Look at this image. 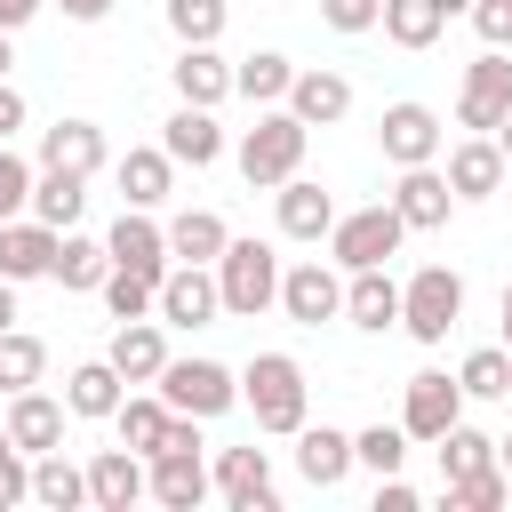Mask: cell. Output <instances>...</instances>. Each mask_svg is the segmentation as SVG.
<instances>
[{
	"label": "cell",
	"mask_w": 512,
	"mask_h": 512,
	"mask_svg": "<svg viewBox=\"0 0 512 512\" xmlns=\"http://www.w3.org/2000/svg\"><path fill=\"white\" fill-rule=\"evenodd\" d=\"M104 360H112L128 384H160V368L176 360V352H168V320H120L112 344H104Z\"/></svg>",
	"instance_id": "19"
},
{
	"label": "cell",
	"mask_w": 512,
	"mask_h": 512,
	"mask_svg": "<svg viewBox=\"0 0 512 512\" xmlns=\"http://www.w3.org/2000/svg\"><path fill=\"white\" fill-rule=\"evenodd\" d=\"M320 24H328V32H344V40H360V32H376V24H384V0H320Z\"/></svg>",
	"instance_id": "45"
},
{
	"label": "cell",
	"mask_w": 512,
	"mask_h": 512,
	"mask_svg": "<svg viewBox=\"0 0 512 512\" xmlns=\"http://www.w3.org/2000/svg\"><path fill=\"white\" fill-rule=\"evenodd\" d=\"M96 296H104V312H112V320H160V280H152V272H136V264H112Z\"/></svg>",
	"instance_id": "36"
},
{
	"label": "cell",
	"mask_w": 512,
	"mask_h": 512,
	"mask_svg": "<svg viewBox=\"0 0 512 512\" xmlns=\"http://www.w3.org/2000/svg\"><path fill=\"white\" fill-rule=\"evenodd\" d=\"M80 208H88V176H72V168H40V184H32V216L56 224V232H72Z\"/></svg>",
	"instance_id": "35"
},
{
	"label": "cell",
	"mask_w": 512,
	"mask_h": 512,
	"mask_svg": "<svg viewBox=\"0 0 512 512\" xmlns=\"http://www.w3.org/2000/svg\"><path fill=\"white\" fill-rule=\"evenodd\" d=\"M8 64H16V32H0V80H8Z\"/></svg>",
	"instance_id": "54"
},
{
	"label": "cell",
	"mask_w": 512,
	"mask_h": 512,
	"mask_svg": "<svg viewBox=\"0 0 512 512\" xmlns=\"http://www.w3.org/2000/svg\"><path fill=\"white\" fill-rule=\"evenodd\" d=\"M512 112V56L488 48L464 64V88H456V128L464 136H496V120Z\"/></svg>",
	"instance_id": "8"
},
{
	"label": "cell",
	"mask_w": 512,
	"mask_h": 512,
	"mask_svg": "<svg viewBox=\"0 0 512 512\" xmlns=\"http://www.w3.org/2000/svg\"><path fill=\"white\" fill-rule=\"evenodd\" d=\"M56 240H64V232L40 224L32 208L8 216V224H0V280H16V288H24V280H48V272H56Z\"/></svg>",
	"instance_id": "14"
},
{
	"label": "cell",
	"mask_w": 512,
	"mask_h": 512,
	"mask_svg": "<svg viewBox=\"0 0 512 512\" xmlns=\"http://www.w3.org/2000/svg\"><path fill=\"white\" fill-rule=\"evenodd\" d=\"M280 248L272 240H232L224 256H216V288H224V312L232 320H256V312H272L280 304Z\"/></svg>",
	"instance_id": "3"
},
{
	"label": "cell",
	"mask_w": 512,
	"mask_h": 512,
	"mask_svg": "<svg viewBox=\"0 0 512 512\" xmlns=\"http://www.w3.org/2000/svg\"><path fill=\"white\" fill-rule=\"evenodd\" d=\"M272 208H280V232H288V240H304V248H320V240H328V224H336V200H328L312 176H288V184L272 192Z\"/></svg>",
	"instance_id": "27"
},
{
	"label": "cell",
	"mask_w": 512,
	"mask_h": 512,
	"mask_svg": "<svg viewBox=\"0 0 512 512\" xmlns=\"http://www.w3.org/2000/svg\"><path fill=\"white\" fill-rule=\"evenodd\" d=\"M144 496H152V456H136L128 440L88 456V504H96V512H128V504H144Z\"/></svg>",
	"instance_id": "12"
},
{
	"label": "cell",
	"mask_w": 512,
	"mask_h": 512,
	"mask_svg": "<svg viewBox=\"0 0 512 512\" xmlns=\"http://www.w3.org/2000/svg\"><path fill=\"white\" fill-rule=\"evenodd\" d=\"M104 272H112V248H104V240H88V232L72 224V232L56 240V272H48V280L80 296V288H104Z\"/></svg>",
	"instance_id": "34"
},
{
	"label": "cell",
	"mask_w": 512,
	"mask_h": 512,
	"mask_svg": "<svg viewBox=\"0 0 512 512\" xmlns=\"http://www.w3.org/2000/svg\"><path fill=\"white\" fill-rule=\"evenodd\" d=\"M160 16H168V32H176V48H216L224 24H232L224 0H160Z\"/></svg>",
	"instance_id": "38"
},
{
	"label": "cell",
	"mask_w": 512,
	"mask_h": 512,
	"mask_svg": "<svg viewBox=\"0 0 512 512\" xmlns=\"http://www.w3.org/2000/svg\"><path fill=\"white\" fill-rule=\"evenodd\" d=\"M16 328V280H0V336Z\"/></svg>",
	"instance_id": "52"
},
{
	"label": "cell",
	"mask_w": 512,
	"mask_h": 512,
	"mask_svg": "<svg viewBox=\"0 0 512 512\" xmlns=\"http://www.w3.org/2000/svg\"><path fill=\"white\" fill-rule=\"evenodd\" d=\"M496 144H504V160H512V112H504V120H496Z\"/></svg>",
	"instance_id": "55"
},
{
	"label": "cell",
	"mask_w": 512,
	"mask_h": 512,
	"mask_svg": "<svg viewBox=\"0 0 512 512\" xmlns=\"http://www.w3.org/2000/svg\"><path fill=\"white\" fill-rule=\"evenodd\" d=\"M288 88H296V64H288L280 48H256V56L232 64V96H248L256 112H264V104H288Z\"/></svg>",
	"instance_id": "31"
},
{
	"label": "cell",
	"mask_w": 512,
	"mask_h": 512,
	"mask_svg": "<svg viewBox=\"0 0 512 512\" xmlns=\"http://www.w3.org/2000/svg\"><path fill=\"white\" fill-rule=\"evenodd\" d=\"M432 456H440V480H464V472L496 464V440H488L480 424H448V432L432 440Z\"/></svg>",
	"instance_id": "40"
},
{
	"label": "cell",
	"mask_w": 512,
	"mask_h": 512,
	"mask_svg": "<svg viewBox=\"0 0 512 512\" xmlns=\"http://www.w3.org/2000/svg\"><path fill=\"white\" fill-rule=\"evenodd\" d=\"M376 512H416V488H408L400 472H384V480H376Z\"/></svg>",
	"instance_id": "49"
},
{
	"label": "cell",
	"mask_w": 512,
	"mask_h": 512,
	"mask_svg": "<svg viewBox=\"0 0 512 512\" xmlns=\"http://www.w3.org/2000/svg\"><path fill=\"white\" fill-rule=\"evenodd\" d=\"M16 456H24V448H16V440H8V424H0V472H8Z\"/></svg>",
	"instance_id": "53"
},
{
	"label": "cell",
	"mask_w": 512,
	"mask_h": 512,
	"mask_svg": "<svg viewBox=\"0 0 512 512\" xmlns=\"http://www.w3.org/2000/svg\"><path fill=\"white\" fill-rule=\"evenodd\" d=\"M376 144H384V160H392V168H424V160H440V152H448V128H440V112H432V104L400 96V104H384Z\"/></svg>",
	"instance_id": "9"
},
{
	"label": "cell",
	"mask_w": 512,
	"mask_h": 512,
	"mask_svg": "<svg viewBox=\"0 0 512 512\" xmlns=\"http://www.w3.org/2000/svg\"><path fill=\"white\" fill-rule=\"evenodd\" d=\"M40 8H48V0H0V32H24Z\"/></svg>",
	"instance_id": "50"
},
{
	"label": "cell",
	"mask_w": 512,
	"mask_h": 512,
	"mask_svg": "<svg viewBox=\"0 0 512 512\" xmlns=\"http://www.w3.org/2000/svg\"><path fill=\"white\" fill-rule=\"evenodd\" d=\"M208 488H216V472L200 464V448H160L152 456V504L192 512V504H208Z\"/></svg>",
	"instance_id": "25"
},
{
	"label": "cell",
	"mask_w": 512,
	"mask_h": 512,
	"mask_svg": "<svg viewBox=\"0 0 512 512\" xmlns=\"http://www.w3.org/2000/svg\"><path fill=\"white\" fill-rule=\"evenodd\" d=\"M216 312H224L216 264H168L160 272V320L168 328H216Z\"/></svg>",
	"instance_id": "11"
},
{
	"label": "cell",
	"mask_w": 512,
	"mask_h": 512,
	"mask_svg": "<svg viewBox=\"0 0 512 512\" xmlns=\"http://www.w3.org/2000/svg\"><path fill=\"white\" fill-rule=\"evenodd\" d=\"M224 248H232V224L216 208H176L168 216V256L176 264H216Z\"/></svg>",
	"instance_id": "30"
},
{
	"label": "cell",
	"mask_w": 512,
	"mask_h": 512,
	"mask_svg": "<svg viewBox=\"0 0 512 512\" xmlns=\"http://www.w3.org/2000/svg\"><path fill=\"white\" fill-rule=\"evenodd\" d=\"M456 384H464V400H512V344H480V352H464Z\"/></svg>",
	"instance_id": "39"
},
{
	"label": "cell",
	"mask_w": 512,
	"mask_h": 512,
	"mask_svg": "<svg viewBox=\"0 0 512 512\" xmlns=\"http://www.w3.org/2000/svg\"><path fill=\"white\" fill-rule=\"evenodd\" d=\"M392 208H400V224H408V232H440V224L456 216V184H448V168H440V160H424V168H400V184H392Z\"/></svg>",
	"instance_id": "13"
},
{
	"label": "cell",
	"mask_w": 512,
	"mask_h": 512,
	"mask_svg": "<svg viewBox=\"0 0 512 512\" xmlns=\"http://www.w3.org/2000/svg\"><path fill=\"white\" fill-rule=\"evenodd\" d=\"M32 184H40V160H24L16 144H0V224L32 208Z\"/></svg>",
	"instance_id": "44"
},
{
	"label": "cell",
	"mask_w": 512,
	"mask_h": 512,
	"mask_svg": "<svg viewBox=\"0 0 512 512\" xmlns=\"http://www.w3.org/2000/svg\"><path fill=\"white\" fill-rule=\"evenodd\" d=\"M160 144H168L176 168H216V160H224V128H216L208 104H176V112L160 120Z\"/></svg>",
	"instance_id": "20"
},
{
	"label": "cell",
	"mask_w": 512,
	"mask_h": 512,
	"mask_svg": "<svg viewBox=\"0 0 512 512\" xmlns=\"http://www.w3.org/2000/svg\"><path fill=\"white\" fill-rule=\"evenodd\" d=\"M496 464H504V472H512V432H504V440H496Z\"/></svg>",
	"instance_id": "58"
},
{
	"label": "cell",
	"mask_w": 512,
	"mask_h": 512,
	"mask_svg": "<svg viewBox=\"0 0 512 512\" xmlns=\"http://www.w3.org/2000/svg\"><path fill=\"white\" fill-rule=\"evenodd\" d=\"M496 312H504V344H512V280H504V304Z\"/></svg>",
	"instance_id": "56"
},
{
	"label": "cell",
	"mask_w": 512,
	"mask_h": 512,
	"mask_svg": "<svg viewBox=\"0 0 512 512\" xmlns=\"http://www.w3.org/2000/svg\"><path fill=\"white\" fill-rule=\"evenodd\" d=\"M240 408L256 416V432H272V440H296V424L312 416L304 360H296V352H256V360L240 368Z\"/></svg>",
	"instance_id": "1"
},
{
	"label": "cell",
	"mask_w": 512,
	"mask_h": 512,
	"mask_svg": "<svg viewBox=\"0 0 512 512\" xmlns=\"http://www.w3.org/2000/svg\"><path fill=\"white\" fill-rule=\"evenodd\" d=\"M400 424H408V440H440L448 424H464V384L448 376V368H416L408 384H400Z\"/></svg>",
	"instance_id": "10"
},
{
	"label": "cell",
	"mask_w": 512,
	"mask_h": 512,
	"mask_svg": "<svg viewBox=\"0 0 512 512\" xmlns=\"http://www.w3.org/2000/svg\"><path fill=\"white\" fill-rule=\"evenodd\" d=\"M432 8H440V16H464V8H472V0H432Z\"/></svg>",
	"instance_id": "57"
},
{
	"label": "cell",
	"mask_w": 512,
	"mask_h": 512,
	"mask_svg": "<svg viewBox=\"0 0 512 512\" xmlns=\"http://www.w3.org/2000/svg\"><path fill=\"white\" fill-rule=\"evenodd\" d=\"M168 88H176V104H224L232 96V64L216 56V48H176V64H168Z\"/></svg>",
	"instance_id": "29"
},
{
	"label": "cell",
	"mask_w": 512,
	"mask_h": 512,
	"mask_svg": "<svg viewBox=\"0 0 512 512\" xmlns=\"http://www.w3.org/2000/svg\"><path fill=\"white\" fill-rule=\"evenodd\" d=\"M440 168H448L456 200H496V192H504V176H512V160H504V144H496V136H456Z\"/></svg>",
	"instance_id": "15"
},
{
	"label": "cell",
	"mask_w": 512,
	"mask_h": 512,
	"mask_svg": "<svg viewBox=\"0 0 512 512\" xmlns=\"http://www.w3.org/2000/svg\"><path fill=\"white\" fill-rule=\"evenodd\" d=\"M24 120H32L24 88H16V80H0V144H16V136H24Z\"/></svg>",
	"instance_id": "47"
},
{
	"label": "cell",
	"mask_w": 512,
	"mask_h": 512,
	"mask_svg": "<svg viewBox=\"0 0 512 512\" xmlns=\"http://www.w3.org/2000/svg\"><path fill=\"white\" fill-rule=\"evenodd\" d=\"M32 504H48V512H80V504H88V464H72L64 448L32 456Z\"/></svg>",
	"instance_id": "33"
},
{
	"label": "cell",
	"mask_w": 512,
	"mask_h": 512,
	"mask_svg": "<svg viewBox=\"0 0 512 512\" xmlns=\"http://www.w3.org/2000/svg\"><path fill=\"white\" fill-rule=\"evenodd\" d=\"M216 496L232 512H272L280 488H272V448H224L216 456Z\"/></svg>",
	"instance_id": "18"
},
{
	"label": "cell",
	"mask_w": 512,
	"mask_h": 512,
	"mask_svg": "<svg viewBox=\"0 0 512 512\" xmlns=\"http://www.w3.org/2000/svg\"><path fill=\"white\" fill-rule=\"evenodd\" d=\"M440 32H448V16L432 0H384V40L392 48H432Z\"/></svg>",
	"instance_id": "41"
},
{
	"label": "cell",
	"mask_w": 512,
	"mask_h": 512,
	"mask_svg": "<svg viewBox=\"0 0 512 512\" xmlns=\"http://www.w3.org/2000/svg\"><path fill=\"white\" fill-rule=\"evenodd\" d=\"M280 312L296 328H320V320H344V264L336 256H296L280 272Z\"/></svg>",
	"instance_id": "7"
},
{
	"label": "cell",
	"mask_w": 512,
	"mask_h": 512,
	"mask_svg": "<svg viewBox=\"0 0 512 512\" xmlns=\"http://www.w3.org/2000/svg\"><path fill=\"white\" fill-rule=\"evenodd\" d=\"M112 184H120V208H168V192H176L168 144H128V152L112 160Z\"/></svg>",
	"instance_id": "16"
},
{
	"label": "cell",
	"mask_w": 512,
	"mask_h": 512,
	"mask_svg": "<svg viewBox=\"0 0 512 512\" xmlns=\"http://www.w3.org/2000/svg\"><path fill=\"white\" fill-rule=\"evenodd\" d=\"M304 144H312V128H304L288 104H264V112H256V128H240L232 160H240L248 192H280L288 176H304Z\"/></svg>",
	"instance_id": "2"
},
{
	"label": "cell",
	"mask_w": 512,
	"mask_h": 512,
	"mask_svg": "<svg viewBox=\"0 0 512 512\" xmlns=\"http://www.w3.org/2000/svg\"><path fill=\"white\" fill-rule=\"evenodd\" d=\"M8 504H32V456H16L8 472H0V512Z\"/></svg>",
	"instance_id": "48"
},
{
	"label": "cell",
	"mask_w": 512,
	"mask_h": 512,
	"mask_svg": "<svg viewBox=\"0 0 512 512\" xmlns=\"http://www.w3.org/2000/svg\"><path fill=\"white\" fill-rule=\"evenodd\" d=\"M344 320H352V328H368V336L400 328V280H392L384 264H368V272H344Z\"/></svg>",
	"instance_id": "23"
},
{
	"label": "cell",
	"mask_w": 512,
	"mask_h": 512,
	"mask_svg": "<svg viewBox=\"0 0 512 512\" xmlns=\"http://www.w3.org/2000/svg\"><path fill=\"white\" fill-rule=\"evenodd\" d=\"M456 320H464V272L456 264H416L400 280V328L416 344H448Z\"/></svg>",
	"instance_id": "4"
},
{
	"label": "cell",
	"mask_w": 512,
	"mask_h": 512,
	"mask_svg": "<svg viewBox=\"0 0 512 512\" xmlns=\"http://www.w3.org/2000/svg\"><path fill=\"white\" fill-rule=\"evenodd\" d=\"M464 16H472V32H480V48H512V0H472Z\"/></svg>",
	"instance_id": "46"
},
{
	"label": "cell",
	"mask_w": 512,
	"mask_h": 512,
	"mask_svg": "<svg viewBox=\"0 0 512 512\" xmlns=\"http://www.w3.org/2000/svg\"><path fill=\"white\" fill-rule=\"evenodd\" d=\"M64 416H72V408L32 384V392H8V416H0V424H8V440H16L24 456H48V448H64Z\"/></svg>",
	"instance_id": "21"
},
{
	"label": "cell",
	"mask_w": 512,
	"mask_h": 512,
	"mask_svg": "<svg viewBox=\"0 0 512 512\" xmlns=\"http://www.w3.org/2000/svg\"><path fill=\"white\" fill-rule=\"evenodd\" d=\"M40 168H72V176H96L104 168V128L96 120H48L40 144H32Z\"/></svg>",
	"instance_id": "22"
},
{
	"label": "cell",
	"mask_w": 512,
	"mask_h": 512,
	"mask_svg": "<svg viewBox=\"0 0 512 512\" xmlns=\"http://www.w3.org/2000/svg\"><path fill=\"white\" fill-rule=\"evenodd\" d=\"M352 456H360V472H400L408 464V424H368V432H352Z\"/></svg>",
	"instance_id": "43"
},
{
	"label": "cell",
	"mask_w": 512,
	"mask_h": 512,
	"mask_svg": "<svg viewBox=\"0 0 512 512\" xmlns=\"http://www.w3.org/2000/svg\"><path fill=\"white\" fill-rule=\"evenodd\" d=\"M168 416H176V408H168V400H160V384H152V392H128V400L112 408V432H120L136 456H160V440H168Z\"/></svg>",
	"instance_id": "32"
},
{
	"label": "cell",
	"mask_w": 512,
	"mask_h": 512,
	"mask_svg": "<svg viewBox=\"0 0 512 512\" xmlns=\"http://www.w3.org/2000/svg\"><path fill=\"white\" fill-rule=\"evenodd\" d=\"M160 400L168 408H184V416H232L240 408V368H224V360H208V352H192V360H168L160 368Z\"/></svg>",
	"instance_id": "5"
},
{
	"label": "cell",
	"mask_w": 512,
	"mask_h": 512,
	"mask_svg": "<svg viewBox=\"0 0 512 512\" xmlns=\"http://www.w3.org/2000/svg\"><path fill=\"white\" fill-rule=\"evenodd\" d=\"M104 248H112V264H136V272H168L176 256H168V224H160V208H120L112 216V232H104Z\"/></svg>",
	"instance_id": "17"
},
{
	"label": "cell",
	"mask_w": 512,
	"mask_h": 512,
	"mask_svg": "<svg viewBox=\"0 0 512 512\" xmlns=\"http://www.w3.org/2000/svg\"><path fill=\"white\" fill-rule=\"evenodd\" d=\"M56 8H64L72 24H104V16H112V0H56Z\"/></svg>",
	"instance_id": "51"
},
{
	"label": "cell",
	"mask_w": 512,
	"mask_h": 512,
	"mask_svg": "<svg viewBox=\"0 0 512 512\" xmlns=\"http://www.w3.org/2000/svg\"><path fill=\"white\" fill-rule=\"evenodd\" d=\"M360 456H352V432H336V424H296V472L312 480V488H336L344 472H352Z\"/></svg>",
	"instance_id": "28"
},
{
	"label": "cell",
	"mask_w": 512,
	"mask_h": 512,
	"mask_svg": "<svg viewBox=\"0 0 512 512\" xmlns=\"http://www.w3.org/2000/svg\"><path fill=\"white\" fill-rule=\"evenodd\" d=\"M440 504H448V512H504V504H512V472H504V464H480V472H464V480H440Z\"/></svg>",
	"instance_id": "37"
},
{
	"label": "cell",
	"mask_w": 512,
	"mask_h": 512,
	"mask_svg": "<svg viewBox=\"0 0 512 512\" xmlns=\"http://www.w3.org/2000/svg\"><path fill=\"white\" fill-rule=\"evenodd\" d=\"M40 376H48V344L32 328H8L0 336V392H32Z\"/></svg>",
	"instance_id": "42"
},
{
	"label": "cell",
	"mask_w": 512,
	"mask_h": 512,
	"mask_svg": "<svg viewBox=\"0 0 512 512\" xmlns=\"http://www.w3.org/2000/svg\"><path fill=\"white\" fill-rule=\"evenodd\" d=\"M400 240H408V224H400V208H392V200L352 208V216H336V224H328V256H336L344 272H368V264L400 256Z\"/></svg>",
	"instance_id": "6"
},
{
	"label": "cell",
	"mask_w": 512,
	"mask_h": 512,
	"mask_svg": "<svg viewBox=\"0 0 512 512\" xmlns=\"http://www.w3.org/2000/svg\"><path fill=\"white\" fill-rule=\"evenodd\" d=\"M120 400H128V376H120L104 352H96V360H80V368L64 376V408H72L80 424H112V408H120Z\"/></svg>",
	"instance_id": "24"
},
{
	"label": "cell",
	"mask_w": 512,
	"mask_h": 512,
	"mask_svg": "<svg viewBox=\"0 0 512 512\" xmlns=\"http://www.w3.org/2000/svg\"><path fill=\"white\" fill-rule=\"evenodd\" d=\"M288 112L304 120V128H336L344 112H352V80L344 72H328V64H296V88H288Z\"/></svg>",
	"instance_id": "26"
}]
</instances>
